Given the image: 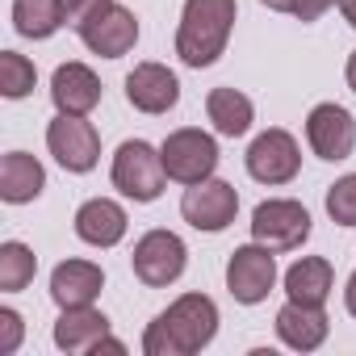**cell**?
Masks as SVG:
<instances>
[{"mask_svg":"<svg viewBox=\"0 0 356 356\" xmlns=\"http://www.w3.org/2000/svg\"><path fill=\"white\" fill-rule=\"evenodd\" d=\"M126 101L138 113L159 118V113L176 109V101H181V80L163 63H134V72L126 76Z\"/></svg>","mask_w":356,"mask_h":356,"instance_id":"13","label":"cell"},{"mask_svg":"<svg viewBox=\"0 0 356 356\" xmlns=\"http://www.w3.org/2000/svg\"><path fill=\"white\" fill-rule=\"evenodd\" d=\"M306 143L318 159L327 163H339L356 151V118L335 105V101H323L306 113Z\"/></svg>","mask_w":356,"mask_h":356,"instance_id":"11","label":"cell"},{"mask_svg":"<svg viewBox=\"0 0 356 356\" xmlns=\"http://www.w3.org/2000/svg\"><path fill=\"white\" fill-rule=\"evenodd\" d=\"M239 5L235 0H185L181 26H176V55L185 67H210L222 59L231 30H235Z\"/></svg>","mask_w":356,"mask_h":356,"instance_id":"2","label":"cell"},{"mask_svg":"<svg viewBox=\"0 0 356 356\" xmlns=\"http://www.w3.org/2000/svg\"><path fill=\"white\" fill-rule=\"evenodd\" d=\"M34 273H38V256L26 243H17V239L0 243V289H5V293H22L34 281Z\"/></svg>","mask_w":356,"mask_h":356,"instance_id":"23","label":"cell"},{"mask_svg":"<svg viewBox=\"0 0 356 356\" xmlns=\"http://www.w3.org/2000/svg\"><path fill=\"white\" fill-rule=\"evenodd\" d=\"M243 163H248V176H252V181L277 189V185H289L293 176L302 172V147H298V138H293L289 130L273 126V130H264V134L252 138Z\"/></svg>","mask_w":356,"mask_h":356,"instance_id":"7","label":"cell"},{"mask_svg":"<svg viewBox=\"0 0 356 356\" xmlns=\"http://www.w3.org/2000/svg\"><path fill=\"white\" fill-rule=\"evenodd\" d=\"M252 239L273 252H293L310 239V210L293 197H268L252 210Z\"/></svg>","mask_w":356,"mask_h":356,"instance_id":"6","label":"cell"},{"mask_svg":"<svg viewBox=\"0 0 356 356\" xmlns=\"http://www.w3.org/2000/svg\"><path fill=\"white\" fill-rule=\"evenodd\" d=\"M113 5V0H63V17H67V26L72 30H84L97 13H105Z\"/></svg>","mask_w":356,"mask_h":356,"instance_id":"27","label":"cell"},{"mask_svg":"<svg viewBox=\"0 0 356 356\" xmlns=\"http://www.w3.org/2000/svg\"><path fill=\"white\" fill-rule=\"evenodd\" d=\"M331 5H339V0H298V5H293V17L310 26V22H318Z\"/></svg>","mask_w":356,"mask_h":356,"instance_id":"28","label":"cell"},{"mask_svg":"<svg viewBox=\"0 0 356 356\" xmlns=\"http://www.w3.org/2000/svg\"><path fill=\"white\" fill-rule=\"evenodd\" d=\"M80 34V42L92 51V55H101V59H122V55H130L134 51V42H138V17L126 9V5H113L105 9V13H97L84 30H76Z\"/></svg>","mask_w":356,"mask_h":356,"instance_id":"12","label":"cell"},{"mask_svg":"<svg viewBox=\"0 0 356 356\" xmlns=\"http://www.w3.org/2000/svg\"><path fill=\"white\" fill-rule=\"evenodd\" d=\"M218 335V306L206 293H181L163 314H155L143 331L147 356H193L210 348Z\"/></svg>","mask_w":356,"mask_h":356,"instance_id":"1","label":"cell"},{"mask_svg":"<svg viewBox=\"0 0 356 356\" xmlns=\"http://www.w3.org/2000/svg\"><path fill=\"white\" fill-rule=\"evenodd\" d=\"M51 101L59 113H80L88 118L101 105V80L88 63H59L51 76Z\"/></svg>","mask_w":356,"mask_h":356,"instance_id":"15","label":"cell"},{"mask_svg":"<svg viewBox=\"0 0 356 356\" xmlns=\"http://www.w3.org/2000/svg\"><path fill=\"white\" fill-rule=\"evenodd\" d=\"M181 214L193 231H206V235H218L235 222L239 214V193L235 185L218 181V176H206V181L189 185L185 197H181Z\"/></svg>","mask_w":356,"mask_h":356,"instance_id":"10","label":"cell"},{"mask_svg":"<svg viewBox=\"0 0 356 356\" xmlns=\"http://www.w3.org/2000/svg\"><path fill=\"white\" fill-rule=\"evenodd\" d=\"M343 80H348V88L356 92V51L348 55V67H343Z\"/></svg>","mask_w":356,"mask_h":356,"instance_id":"32","label":"cell"},{"mask_svg":"<svg viewBox=\"0 0 356 356\" xmlns=\"http://www.w3.org/2000/svg\"><path fill=\"white\" fill-rule=\"evenodd\" d=\"M206 118L214 122V130L222 138H243L256 122V105L252 97H243L239 88H210L206 97Z\"/></svg>","mask_w":356,"mask_h":356,"instance_id":"21","label":"cell"},{"mask_svg":"<svg viewBox=\"0 0 356 356\" xmlns=\"http://www.w3.org/2000/svg\"><path fill=\"white\" fill-rule=\"evenodd\" d=\"M67 26L63 17V0H13V30L22 38H55Z\"/></svg>","mask_w":356,"mask_h":356,"instance_id":"22","label":"cell"},{"mask_svg":"<svg viewBox=\"0 0 356 356\" xmlns=\"http://www.w3.org/2000/svg\"><path fill=\"white\" fill-rule=\"evenodd\" d=\"M109 181L122 197L138 202V206H151L163 197L168 189V168H163V155L159 147L143 143V138H126L113 155V168H109Z\"/></svg>","mask_w":356,"mask_h":356,"instance_id":"3","label":"cell"},{"mask_svg":"<svg viewBox=\"0 0 356 356\" xmlns=\"http://www.w3.org/2000/svg\"><path fill=\"white\" fill-rule=\"evenodd\" d=\"M76 235L88 243V248H118L126 239V210L113 202V197H88L80 210H76Z\"/></svg>","mask_w":356,"mask_h":356,"instance_id":"17","label":"cell"},{"mask_svg":"<svg viewBox=\"0 0 356 356\" xmlns=\"http://www.w3.org/2000/svg\"><path fill=\"white\" fill-rule=\"evenodd\" d=\"M260 5H264V9H273V13H293L298 0H260Z\"/></svg>","mask_w":356,"mask_h":356,"instance_id":"30","label":"cell"},{"mask_svg":"<svg viewBox=\"0 0 356 356\" xmlns=\"http://www.w3.org/2000/svg\"><path fill=\"white\" fill-rule=\"evenodd\" d=\"M159 155H163V168H168V181H176V185H197V181H206V176H214V168L222 159L214 134H206L197 126L172 130L159 143Z\"/></svg>","mask_w":356,"mask_h":356,"instance_id":"4","label":"cell"},{"mask_svg":"<svg viewBox=\"0 0 356 356\" xmlns=\"http://www.w3.org/2000/svg\"><path fill=\"white\" fill-rule=\"evenodd\" d=\"M339 13H343V22L356 30V0H339Z\"/></svg>","mask_w":356,"mask_h":356,"instance_id":"31","label":"cell"},{"mask_svg":"<svg viewBox=\"0 0 356 356\" xmlns=\"http://www.w3.org/2000/svg\"><path fill=\"white\" fill-rule=\"evenodd\" d=\"M343 306H348V314L356 318V273L348 277V285H343Z\"/></svg>","mask_w":356,"mask_h":356,"instance_id":"29","label":"cell"},{"mask_svg":"<svg viewBox=\"0 0 356 356\" xmlns=\"http://www.w3.org/2000/svg\"><path fill=\"white\" fill-rule=\"evenodd\" d=\"M22 335H26V323L13 306H0V356H13L22 348Z\"/></svg>","mask_w":356,"mask_h":356,"instance_id":"26","label":"cell"},{"mask_svg":"<svg viewBox=\"0 0 356 356\" xmlns=\"http://www.w3.org/2000/svg\"><path fill=\"white\" fill-rule=\"evenodd\" d=\"M327 214L339 227H356V172L339 176V181L327 189Z\"/></svg>","mask_w":356,"mask_h":356,"instance_id":"25","label":"cell"},{"mask_svg":"<svg viewBox=\"0 0 356 356\" xmlns=\"http://www.w3.org/2000/svg\"><path fill=\"white\" fill-rule=\"evenodd\" d=\"M277 339L293 352H318L327 343V331H331V318L323 306H306V302H285L277 310Z\"/></svg>","mask_w":356,"mask_h":356,"instance_id":"14","label":"cell"},{"mask_svg":"<svg viewBox=\"0 0 356 356\" xmlns=\"http://www.w3.org/2000/svg\"><path fill=\"white\" fill-rule=\"evenodd\" d=\"M105 339H109V318L101 310H92V306L59 310V318H55V348L59 352L84 356V352H97Z\"/></svg>","mask_w":356,"mask_h":356,"instance_id":"16","label":"cell"},{"mask_svg":"<svg viewBox=\"0 0 356 356\" xmlns=\"http://www.w3.org/2000/svg\"><path fill=\"white\" fill-rule=\"evenodd\" d=\"M277 285V256L264 243H243L227 260V289L239 306H260Z\"/></svg>","mask_w":356,"mask_h":356,"instance_id":"9","label":"cell"},{"mask_svg":"<svg viewBox=\"0 0 356 356\" xmlns=\"http://www.w3.org/2000/svg\"><path fill=\"white\" fill-rule=\"evenodd\" d=\"M101 289H105V273L92 260H63L51 273V298H55L59 310H67V306H92L101 298Z\"/></svg>","mask_w":356,"mask_h":356,"instance_id":"18","label":"cell"},{"mask_svg":"<svg viewBox=\"0 0 356 356\" xmlns=\"http://www.w3.org/2000/svg\"><path fill=\"white\" fill-rule=\"evenodd\" d=\"M185 264H189V248L176 231H147L130 252V268L147 289L176 285L185 277Z\"/></svg>","mask_w":356,"mask_h":356,"instance_id":"5","label":"cell"},{"mask_svg":"<svg viewBox=\"0 0 356 356\" xmlns=\"http://www.w3.org/2000/svg\"><path fill=\"white\" fill-rule=\"evenodd\" d=\"M42 189H47V168L34 155L9 151L5 159H0V202L26 206V202L42 197Z\"/></svg>","mask_w":356,"mask_h":356,"instance_id":"19","label":"cell"},{"mask_svg":"<svg viewBox=\"0 0 356 356\" xmlns=\"http://www.w3.org/2000/svg\"><path fill=\"white\" fill-rule=\"evenodd\" d=\"M335 289V268L327 256H302L298 264H289L285 273V293L293 302H306V306H323Z\"/></svg>","mask_w":356,"mask_h":356,"instance_id":"20","label":"cell"},{"mask_svg":"<svg viewBox=\"0 0 356 356\" xmlns=\"http://www.w3.org/2000/svg\"><path fill=\"white\" fill-rule=\"evenodd\" d=\"M47 151L55 155V163L63 172H92L101 159V134L88 118L80 113H55V122L47 126Z\"/></svg>","mask_w":356,"mask_h":356,"instance_id":"8","label":"cell"},{"mask_svg":"<svg viewBox=\"0 0 356 356\" xmlns=\"http://www.w3.org/2000/svg\"><path fill=\"white\" fill-rule=\"evenodd\" d=\"M34 84H38V72H34V63H30L26 55H17V51H5V55H0V92H5L9 101L30 97Z\"/></svg>","mask_w":356,"mask_h":356,"instance_id":"24","label":"cell"}]
</instances>
